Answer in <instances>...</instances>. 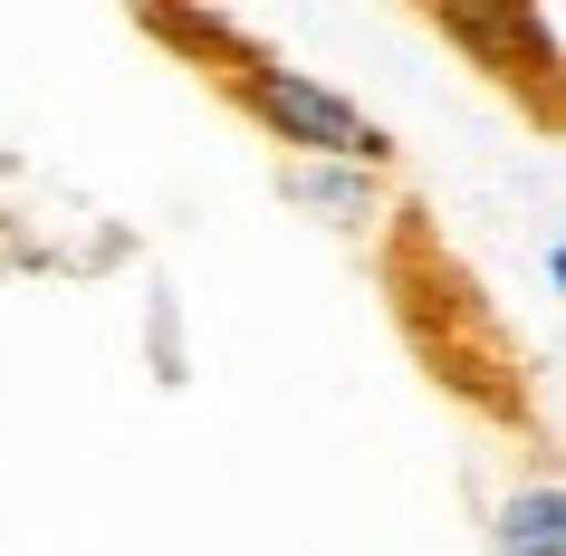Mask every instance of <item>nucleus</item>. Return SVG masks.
I'll list each match as a JSON object with an SVG mask.
<instances>
[{
  "label": "nucleus",
  "mask_w": 566,
  "mask_h": 556,
  "mask_svg": "<svg viewBox=\"0 0 566 556\" xmlns=\"http://www.w3.org/2000/svg\"><path fill=\"white\" fill-rule=\"evenodd\" d=\"M221 87H231V106L260 125L289 164H365V174H394V125L365 116V96H346L336 77H317V67L240 39L231 59H221Z\"/></svg>",
  "instance_id": "f257e3e1"
},
{
  "label": "nucleus",
  "mask_w": 566,
  "mask_h": 556,
  "mask_svg": "<svg viewBox=\"0 0 566 556\" xmlns=\"http://www.w3.org/2000/svg\"><path fill=\"white\" fill-rule=\"evenodd\" d=\"M490 556H566V480L557 470H528V480L500 490V508H490Z\"/></svg>",
  "instance_id": "f03ea898"
},
{
  "label": "nucleus",
  "mask_w": 566,
  "mask_h": 556,
  "mask_svg": "<svg viewBox=\"0 0 566 556\" xmlns=\"http://www.w3.org/2000/svg\"><path fill=\"white\" fill-rule=\"evenodd\" d=\"M289 202L317 211L327 231H375L385 221V174H365V164H289Z\"/></svg>",
  "instance_id": "7ed1b4c3"
}]
</instances>
